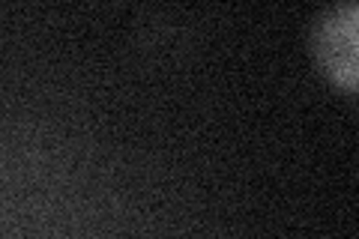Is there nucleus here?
Segmentation results:
<instances>
[{
	"mask_svg": "<svg viewBox=\"0 0 359 239\" xmlns=\"http://www.w3.org/2000/svg\"><path fill=\"white\" fill-rule=\"evenodd\" d=\"M356 21L359 6L341 4L318 15L311 27V54L320 72L344 93H356Z\"/></svg>",
	"mask_w": 359,
	"mask_h": 239,
	"instance_id": "1",
	"label": "nucleus"
}]
</instances>
